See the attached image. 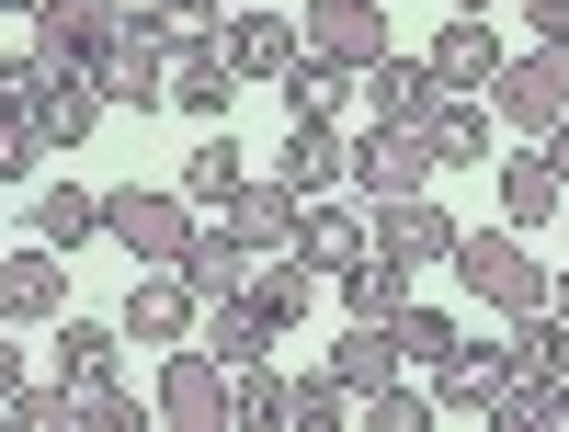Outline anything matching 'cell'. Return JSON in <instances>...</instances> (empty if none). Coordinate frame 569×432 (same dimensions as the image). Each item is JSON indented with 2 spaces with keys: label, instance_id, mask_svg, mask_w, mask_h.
Listing matches in <instances>:
<instances>
[{
  "label": "cell",
  "instance_id": "836d02e7",
  "mask_svg": "<svg viewBox=\"0 0 569 432\" xmlns=\"http://www.w3.org/2000/svg\"><path fill=\"white\" fill-rule=\"evenodd\" d=\"M46 160H58V149H46V125H34L23 103H0V182H34Z\"/></svg>",
  "mask_w": 569,
  "mask_h": 432
},
{
  "label": "cell",
  "instance_id": "ffe728a7",
  "mask_svg": "<svg viewBox=\"0 0 569 432\" xmlns=\"http://www.w3.org/2000/svg\"><path fill=\"white\" fill-rule=\"evenodd\" d=\"M284 251H308L319 273H342V262H365V251H376V217H342L330 194H308V217H297V239H284Z\"/></svg>",
  "mask_w": 569,
  "mask_h": 432
},
{
  "label": "cell",
  "instance_id": "83f0119b",
  "mask_svg": "<svg viewBox=\"0 0 569 432\" xmlns=\"http://www.w3.org/2000/svg\"><path fill=\"white\" fill-rule=\"evenodd\" d=\"M353 80H365V69H342V58H319V46H308V58L284 69L273 91H284V114H342V103H353Z\"/></svg>",
  "mask_w": 569,
  "mask_h": 432
},
{
  "label": "cell",
  "instance_id": "7402d4cb",
  "mask_svg": "<svg viewBox=\"0 0 569 432\" xmlns=\"http://www.w3.org/2000/svg\"><path fill=\"white\" fill-rule=\"evenodd\" d=\"M501 388H512V353H501V342H456V353L433 364V399H445V410H490Z\"/></svg>",
  "mask_w": 569,
  "mask_h": 432
},
{
  "label": "cell",
  "instance_id": "277c9868",
  "mask_svg": "<svg viewBox=\"0 0 569 432\" xmlns=\"http://www.w3.org/2000/svg\"><path fill=\"white\" fill-rule=\"evenodd\" d=\"M433 171H445V149H433V125H365V137H353V194H365V205H399V194H433Z\"/></svg>",
  "mask_w": 569,
  "mask_h": 432
},
{
  "label": "cell",
  "instance_id": "603a6c76",
  "mask_svg": "<svg viewBox=\"0 0 569 432\" xmlns=\"http://www.w3.org/2000/svg\"><path fill=\"white\" fill-rule=\"evenodd\" d=\"M251 262H262V251L240 239V217H217V228H194V251H182V273L206 284V308H217V297H240V284H251Z\"/></svg>",
  "mask_w": 569,
  "mask_h": 432
},
{
  "label": "cell",
  "instance_id": "e0dca14e",
  "mask_svg": "<svg viewBox=\"0 0 569 432\" xmlns=\"http://www.w3.org/2000/svg\"><path fill=\"white\" fill-rule=\"evenodd\" d=\"M228 69H240V80H284V69H297L308 58V34L297 23H284V12H228Z\"/></svg>",
  "mask_w": 569,
  "mask_h": 432
},
{
  "label": "cell",
  "instance_id": "9a60e30c",
  "mask_svg": "<svg viewBox=\"0 0 569 432\" xmlns=\"http://www.w3.org/2000/svg\"><path fill=\"white\" fill-rule=\"evenodd\" d=\"M421 58H433L445 91H490L501 80V34H490V12H445V34L421 46Z\"/></svg>",
  "mask_w": 569,
  "mask_h": 432
},
{
  "label": "cell",
  "instance_id": "484cf974",
  "mask_svg": "<svg viewBox=\"0 0 569 432\" xmlns=\"http://www.w3.org/2000/svg\"><path fill=\"white\" fill-rule=\"evenodd\" d=\"M171 182H182L194 205H228V194L251 182V160H240V137H228V125H206V137H194V160H182Z\"/></svg>",
  "mask_w": 569,
  "mask_h": 432
},
{
  "label": "cell",
  "instance_id": "52a82bcc",
  "mask_svg": "<svg viewBox=\"0 0 569 432\" xmlns=\"http://www.w3.org/2000/svg\"><path fill=\"white\" fill-rule=\"evenodd\" d=\"M126 12H137V0H46L23 46H34V58H58V69H103L114 34H126Z\"/></svg>",
  "mask_w": 569,
  "mask_h": 432
},
{
  "label": "cell",
  "instance_id": "8992f818",
  "mask_svg": "<svg viewBox=\"0 0 569 432\" xmlns=\"http://www.w3.org/2000/svg\"><path fill=\"white\" fill-rule=\"evenodd\" d=\"M114 319H126V342H160V353H171V342H194V330H206V284L182 273V262H137V284H126Z\"/></svg>",
  "mask_w": 569,
  "mask_h": 432
},
{
  "label": "cell",
  "instance_id": "f546056e",
  "mask_svg": "<svg viewBox=\"0 0 569 432\" xmlns=\"http://www.w3.org/2000/svg\"><path fill=\"white\" fill-rule=\"evenodd\" d=\"M34 239H58V251L103 239V194H80V182H46V205H34Z\"/></svg>",
  "mask_w": 569,
  "mask_h": 432
},
{
  "label": "cell",
  "instance_id": "44dd1931",
  "mask_svg": "<svg viewBox=\"0 0 569 432\" xmlns=\"http://www.w3.org/2000/svg\"><path fill=\"white\" fill-rule=\"evenodd\" d=\"M206 342H217L228 364H273V342H284V319H273V308L251 297V284H240V297H217V308H206Z\"/></svg>",
  "mask_w": 569,
  "mask_h": 432
},
{
  "label": "cell",
  "instance_id": "4fadbf2b",
  "mask_svg": "<svg viewBox=\"0 0 569 432\" xmlns=\"http://www.w3.org/2000/svg\"><path fill=\"white\" fill-rule=\"evenodd\" d=\"M308 46L342 69H376L388 58V0H308Z\"/></svg>",
  "mask_w": 569,
  "mask_h": 432
},
{
  "label": "cell",
  "instance_id": "1f68e13d",
  "mask_svg": "<svg viewBox=\"0 0 569 432\" xmlns=\"http://www.w3.org/2000/svg\"><path fill=\"white\" fill-rule=\"evenodd\" d=\"M353 410H365V399H353V388H342V375H330V364H319V375H297V410H284V421H297V432H342Z\"/></svg>",
  "mask_w": 569,
  "mask_h": 432
},
{
  "label": "cell",
  "instance_id": "30bf717a",
  "mask_svg": "<svg viewBox=\"0 0 569 432\" xmlns=\"http://www.w3.org/2000/svg\"><path fill=\"white\" fill-rule=\"evenodd\" d=\"M353 103H365V125H433V103H445V80H433V58H376L365 80H353Z\"/></svg>",
  "mask_w": 569,
  "mask_h": 432
},
{
  "label": "cell",
  "instance_id": "60d3db41",
  "mask_svg": "<svg viewBox=\"0 0 569 432\" xmlns=\"http://www.w3.org/2000/svg\"><path fill=\"white\" fill-rule=\"evenodd\" d=\"M0 12H23V23H34V12H46V0H0Z\"/></svg>",
  "mask_w": 569,
  "mask_h": 432
},
{
  "label": "cell",
  "instance_id": "e575fe53",
  "mask_svg": "<svg viewBox=\"0 0 569 432\" xmlns=\"http://www.w3.org/2000/svg\"><path fill=\"white\" fill-rule=\"evenodd\" d=\"M399 342H410V364H421V375H433V364H445V353L467 342V330H456L445 308H421V297H410V308H399Z\"/></svg>",
  "mask_w": 569,
  "mask_h": 432
},
{
  "label": "cell",
  "instance_id": "d590c367",
  "mask_svg": "<svg viewBox=\"0 0 569 432\" xmlns=\"http://www.w3.org/2000/svg\"><path fill=\"white\" fill-rule=\"evenodd\" d=\"M445 399H421V388H388V399H365V432H433Z\"/></svg>",
  "mask_w": 569,
  "mask_h": 432
},
{
  "label": "cell",
  "instance_id": "ab89813d",
  "mask_svg": "<svg viewBox=\"0 0 569 432\" xmlns=\"http://www.w3.org/2000/svg\"><path fill=\"white\" fill-rule=\"evenodd\" d=\"M445 12H501V0H445Z\"/></svg>",
  "mask_w": 569,
  "mask_h": 432
},
{
  "label": "cell",
  "instance_id": "4dcf8cb0",
  "mask_svg": "<svg viewBox=\"0 0 569 432\" xmlns=\"http://www.w3.org/2000/svg\"><path fill=\"white\" fill-rule=\"evenodd\" d=\"M284 410H297V375H273V364H240V399H228V421H240V432H273Z\"/></svg>",
  "mask_w": 569,
  "mask_h": 432
},
{
  "label": "cell",
  "instance_id": "4316f807",
  "mask_svg": "<svg viewBox=\"0 0 569 432\" xmlns=\"http://www.w3.org/2000/svg\"><path fill=\"white\" fill-rule=\"evenodd\" d=\"M330 284H342V308H353V319H399V308H410V262H388V251L342 262Z\"/></svg>",
  "mask_w": 569,
  "mask_h": 432
},
{
  "label": "cell",
  "instance_id": "f35d334b",
  "mask_svg": "<svg viewBox=\"0 0 569 432\" xmlns=\"http://www.w3.org/2000/svg\"><path fill=\"white\" fill-rule=\"evenodd\" d=\"M547 308H558V319H569V273H558V284H547Z\"/></svg>",
  "mask_w": 569,
  "mask_h": 432
},
{
  "label": "cell",
  "instance_id": "d6a6232c",
  "mask_svg": "<svg viewBox=\"0 0 569 432\" xmlns=\"http://www.w3.org/2000/svg\"><path fill=\"white\" fill-rule=\"evenodd\" d=\"M149 410H160V399H149ZM149 410H137V399L114 388V375H103V388H69V432H137Z\"/></svg>",
  "mask_w": 569,
  "mask_h": 432
},
{
  "label": "cell",
  "instance_id": "d6986e66",
  "mask_svg": "<svg viewBox=\"0 0 569 432\" xmlns=\"http://www.w3.org/2000/svg\"><path fill=\"white\" fill-rule=\"evenodd\" d=\"M228 91H240L228 46H171V114H194V125H228Z\"/></svg>",
  "mask_w": 569,
  "mask_h": 432
},
{
  "label": "cell",
  "instance_id": "7bdbcfd3",
  "mask_svg": "<svg viewBox=\"0 0 569 432\" xmlns=\"http://www.w3.org/2000/svg\"><path fill=\"white\" fill-rule=\"evenodd\" d=\"M228 12H251V0H228Z\"/></svg>",
  "mask_w": 569,
  "mask_h": 432
},
{
  "label": "cell",
  "instance_id": "b9f144b4",
  "mask_svg": "<svg viewBox=\"0 0 569 432\" xmlns=\"http://www.w3.org/2000/svg\"><path fill=\"white\" fill-rule=\"evenodd\" d=\"M558 432H569V375H558Z\"/></svg>",
  "mask_w": 569,
  "mask_h": 432
},
{
  "label": "cell",
  "instance_id": "cb8c5ba5",
  "mask_svg": "<svg viewBox=\"0 0 569 432\" xmlns=\"http://www.w3.org/2000/svg\"><path fill=\"white\" fill-rule=\"evenodd\" d=\"M0 410H12V432H69V388H46L23 342H0Z\"/></svg>",
  "mask_w": 569,
  "mask_h": 432
},
{
  "label": "cell",
  "instance_id": "ba28073f",
  "mask_svg": "<svg viewBox=\"0 0 569 432\" xmlns=\"http://www.w3.org/2000/svg\"><path fill=\"white\" fill-rule=\"evenodd\" d=\"M273 171L297 182V194H342V182H353V137H342V114H284Z\"/></svg>",
  "mask_w": 569,
  "mask_h": 432
},
{
  "label": "cell",
  "instance_id": "5b68a950",
  "mask_svg": "<svg viewBox=\"0 0 569 432\" xmlns=\"http://www.w3.org/2000/svg\"><path fill=\"white\" fill-rule=\"evenodd\" d=\"M490 114H501V137H547V125L569 114V46H525V58H501Z\"/></svg>",
  "mask_w": 569,
  "mask_h": 432
},
{
  "label": "cell",
  "instance_id": "2e32d148",
  "mask_svg": "<svg viewBox=\"0 0 569 432\" xmlns=\"http://www.w3.org/2000/svg\"><path fill=\"white\" fill-rule=\"evenodd\" d=\"M433 149H445V171H490V160H501L490 91H445V103H433Z\"/></svg>",
  "mask_w": 569,
  "mask_h": 432
},
{
  "label": "cell",
  "instance_id": "74e56055",
  "mask_svg": "<svg viewBox=\"0 0 569 432\" xmlns=\"http://www.w3.org/2000/svg\"><path fill=\"white\" fill-rule=\"evenodd\" d=\"M536 149H547V160H558V171H569V114H558V125H547V137H536Z\"/></svg>",
  "mask_w": 569,
  "mask_h": 432
},
{
  "label": "cell",
  "instance_id": "9c48e42d",
  "mask_svg": "<svg viewBox=\"0 0 569 432\" xmlns=\"http://www.w3.org/2000/svg\"><path fill=\"white\" fill-rule=\"evenodd\" d=\"M0 308H12V330H58V319H69V262H58V239H23V251L0 262Z\"/></svg>",
  "mask_w": 569,
  "mask_h": 432
},
{
  "label": "cell",
  "instance_id": "7c38bea8",
  "mask_svg": "<svg viewBox=\"0 0 569 432\" xmlns=\"http://www.w3.org/2000/svg\"><path fill=\"white\" fill-rule=\"evenodd\" d=\"M456 239H467V228H456L433 194H399V205H376V251H388V262H410V273H421V262H456Z\"/></svg>",
  "mask_w": 569,
  "mask_h": 432
},
{
  "label": "cell",
  "instance_id": "6da1fadb",
  "mask_svg": "<svg viewBox=\"0 0 569 432\" xmlns=\"http://www.w3.org/2000/svg\"><path fill=\"white\" fill-rule=\"evenodd\" d=\"M456 284H467L479 308L525 319V308H547V284H558V273L525 251V228H512V217H490V228H467V239H456Z\"/></svg>",
  "mask_w": 569,
  "mask_h": 432
},
{
  "label": "cell",
  "instance_id": "ac0fdd59",
  "mask_svg": "<svg viewBox=\"0 0 569 432\" xmlns=\"http://www.w3.org/2000/svg\"><path fill=\"white\" fill-rule=\"evenodd\" d=\"M217 217H240V239H251V251H284V239H297V217H308V194H297L284 171H251Z\"/></svg>",
  "mask_w": 569,
  "mask_h": 432
},
{
  "label": "cell",
  "instance_id": "d4e9b609",
  "mask_svg": "<svg viewBox=\"0 0 569 432\" xmlns=\"http://www.w3.org/2000/svg\"><path fill=\"white\" fill-rule=\"evenodd\" d=\"M501 353H512V375H569V319L558 308H525V319H501Z\"/></svg>",
  "mask_w": 569,
  "mask_h": 432
},
{
  "label": "cell",
  "instance_id": "7a4b0ae2",
  "mask_svg": "<svg viewBox=\"0 0 569 432\" xmlns=\"http://www.w3.org/2000/svg\"><path fill=\"white\" fill-rule=\"evenodd\" d=\"M103 239L126 262H182L194 251V194H182V182H114L103 194Z\"/></svg>",
  "mask_w": 569,
  "mask_h": 432
},
{
  "label": "cell",
  "instance_id": "ee69618b",
  "mask_svg": "<svg viewBox=\"0 0 569 432\" xmlns=\"http://www.w3.org/2000/svg\"><path fill=\"white\" fill-rule=\"evenodd\" d=\"M558 228H569V217H558Z\"/></svg>",
  "mask_w": 569,
  "mask_h": 432
},
{
  "label": "cell",
  "instance_id": "8fae6325",
  "mask_svg": "<svg viewBox=\"0 0 569 432\" xmlns=\"http://www.w3.org/2000/svg\"><path fill=\"white\" fill-rule=\"evenodd\" d=\"M330 375H342L353 399H388V388H410V342H399V319H353L342 342H330Z\"/></svg>",
  "mask_w": 569,
  "mask_h": 432
},
{
  "label": "cell",
  "instance_id": "3957f363",
  "mask_svg": "<svg viewBox=\"0 0 569 432\" xmlns=\"http://www.w3.org/2000/svg\"><path fill=\"white\" fill-rule=\"evenodd\" d=\"M160 421H182V432H217L228 421V399H240V364H228L217 342H206V330H194V342H171L160 353Z\"/></svg>",
  "mask_w": 569,
  "mask_h": 432
},
{
  "label": "cell",
  "instance_id": "5bb4252c",
  "mask_svg": "<svg viewBox=\"0 0 569 432\" xmlns=\"http://www.w3.org/2000/svg\"><path fill=\"white\" fill-rule=\"evenodd\" d=\"M490 182H501V217H512V228L569 217V171H558L547 149H501V160H490Z\"/></svg>",
  "mask_w": 569,
  "mask_h": 432
},
{
  "label": "cell",
  "instance_id": "8d00e7d4",
  "mask_svg": "<svg viewBox=\"0 0 569 432\" xmlns=\"http://www.w3.org/2000/svg\"><path fill=\"white\" fill-rule=\"evenodd\" d=\"M512 12H525L536 46H569V0H512Z\"/></svg>",
  "mask_w": 569,
  "mask_h": 432
},
{
  "label": "cell",
  "instance_id": "f1b7e54d",
  "mask_svg": "<svg viewBox=\"0 0 569 432\" xmlns=\"http://www.w3.org/2000/svg\"><path fill=\"white\" fill-rule=\"evenodd\" d=\"M114 353H126V319H114V330H103V319H58V375H69V388H103Z\"/></svg>",
  "mask_w": 569,
  "mask_h": 432
}]
</instances>
